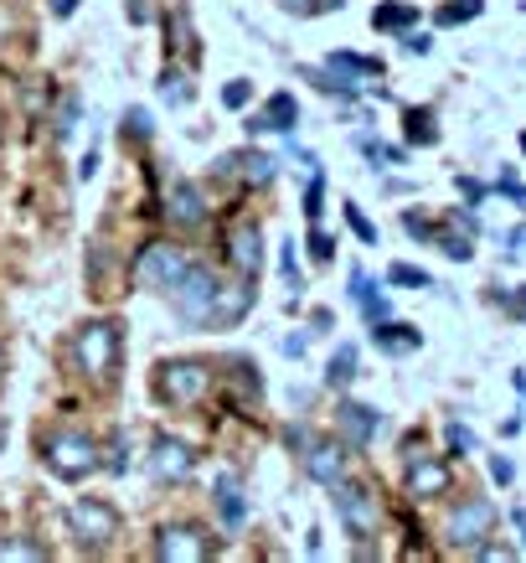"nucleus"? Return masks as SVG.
<instances>
[{
  "mask_svg": "<svg viewBox=\"0 0 526 563\" xmlns=\"http://www.w3.org/2000/svg\"><path fill=\"white\" fill-rule=\"evenodd\" d=\"M305 346H310V336H305V331H300V336H284V342H279V352H284V357H294V362H300V357H305Z\"/></svg>",
  "mask_w": 526,
  "mask_h": 563,
  "instance_id": "79ce46f5",
  "label": "nucleus"
},
{
  "mask_svg": "<svg viewBox=\"0 0 526 563\" xmlns=\"http://www.w3.org/2000/svg\"><path fill=\"white\" fill-rule=\"evenodd\" d=\"M449 486H455V476H449V465L439 455H413L407 461V496L439 501V496H449Z\"/></svg>",
  "mask_w": 526,
  "mask_h": 563,
  "instance_id": "9b49d317",
  "label": "nucleus"
},
{
  "mask_svg": "<svg viewBox=\"0 0 526 563\" xmlns=\"http://www.w3.org/2000/svg\"><path fill=\"white\" fill-rule=\"evenodd\" d=\"M526 254V228H511L506 233V258H522Z\"/></svg>",
  "mask_w": 526,
  "mask_h": 563,
  "instance_id": "c03bdc74",
  "label": "nucleus"
},
{
  "mask_svg": "<svg viewBox=\"0 0 526 563\" xmlns=\"http://www.w3.org/2000/svg\"><path fill=\"white\" fill-rule=\"evenodd\" d=\"M47 548L32 543V538H0V563H42Z\"/></svg>",
  "mask_w": 526,
  "mask_h": 563,
  "instance_id": "412c9836",
  "label": "nucleus"
},
{
  "mask_svg": "<svg viewBox=\"0 0 526 563\" xmlns=\"http://www.w3.org/2000/svg\"><path fill=\"white\" fill-rule=\"evenodd\" d=\"M361 155H367V161H382V166H403V161H407V151L382 145V140H372V135H361Z\"/></svg>",
  "mask_w": 526,
  "mask_h": 563,
  "instance_id": "c85d7f7f",
  "label": "nucleus"
},
{
  "mask_svg": "<svg viewBox=\"0 0 526 563\" xmlns=\"http://www.w3.org/2000/svg\"><path fill=\"white\" fill-rule=\"evenodd\" d=\"M522 151H526V135H522Z\"/></svg>",
  "mask_w": 526,
  "mask_h": 563,
  "instance_id": "5fc2aeb1",
  "label": "nucleus"
},
{
  "mask_svg": "<svg viewBox=\"0 0 526 563\" xmlns=\"http://www.w3.org/2000/svg\"><path fill=\"white\" fill-rule=\"evenodd\" d=\"M150 140V114H145V109H130V114H124V140Z\"/></svg>",
  "mask_w": 526,
  "mask_h": 563,
  "instance_id": "72a5a7b5",
  "label": "nucleus"
},
{
  "mask_svg": "<svg viewBox=\"0 0 526 563\" xmlns=\"http://www.w3.org/2000/svg\"><path fill=\"white\" fill-rule=\"evenodd\" d=\"M346 222L357 228V239H361V243H377V228H372L367 218H361V207H357V202H346Z\"/></svg>",
  "mask_w": 526,
  "mask_h": 563,
  "instance_id": "f704fd0d",
  "label": "nucleus"
},
{
  "mask_svg": "<svg viewBox=\"0 0 526 563\" xmlns=\"http://www.w3.org/2000/svg\"><path fill=\"white\" fill-rule=\"evenodd\" d=\"M166 218L176 222V228H202L206 222V197L197 181H170L166 191Z\"/></svg>",
  "mask_w": 526,
  "mask_h": 563,
  "instance_id": "ddd939ff",
  "label": "nucleus"
},
{
  "mask_svg": "<svg viewBox=\"0 0 526 563\" xmlns=\"http://www.w3.org/2000/svg\"><path fill=\"white\" fill-rule=\"evenodd\" d=\"M495 191H501V197H511V202H516V207H526V187H522V181H516V176H511V172H501V181H495Z\"/></svg>",
  "mask_w": 526,
  "mask_h": 563,
  "instance_id": "4c0bfd02",
  "label": "nucleus"
},
{
  "mask_svg": "<svg viewBox=\"0 0 526 563\" xmlns=\"http://www.w3.org/2000/svg\"><path fill=\"white\" fill-rule=\"evenodd\" d=\"M403 47L413 52V57H424V52L434 47V36H424V32H407V36H403Z\"/></svg>",
  "mask_w": 526,
  "mask_h": 563,
  "instance_id": "a18cd8bd",
  "label": "nucleus"
},
{
  "mask_svg": "<svg viewBox=\"0 0 526 563\" xmlns=\"http://www.w3.org/2000/svg\"><path fill=\"white\" fill-rule=\"evenodd\" d=\"M78 11V0H52V16H72Z\"/></svg>",
  "mask_w": 526,
  "mask_h": 563,
  "instance_id": "8fccbe9b",
  "label": "nucleus"
},
{
  "mask_svg": "<svg viewBox=\"0 0 526 563\" xmlns=\"http://www.w3.org/2000/svg\"><path fill=\"white\" fill-rule=\"evenodd\" d=\"M444 440H449V450H459V455H470V450H475V434L459 424V419H449V424H444Z\"/></svg>",
  "mask_w": 526,
  "mask_h": 563,
  "instance_id": "7c9ffc66",
  "label": "nucleus"
},
{
  "mask_svg": "<svg viewBox=\"0 0 526 563\" xmlns=\"http://www.w3.org/2000/svg\"><path fill=\"white\" fill-rule=\"evenodd\" d=\"M459 191H465V202H470V207H480L485 197H491V187H485V181H475V176H459Z\"/></svg>",
  "mask_w": 526,
  "mask_h": 563,
  "instance_id": "e433bc0d",
  "label": "nucleus"
},
{
  "mask_svg": "<svg viewBox=\"0 0 526 563\" xmlns=\"http://www.w3.org/2000/svg\"><path fill=\"white\" fill-rule=\"evenodd\" d=\"M212 496H217V512L227 528H243V517H248V507H243V481L233 476V471H222L217 481H212Z\"/></svg>",
  "mask_w": 526,
  "mask_h": 563,
  "instance_id": "f3484780",
  "label": "nucleus"
},
{
  "mask_svg": "<svg viewBox=\"0 0 526 563\" xmlns=\"http://www.w3.org/2000/svg\"><path fill=\"white\" fill-rule=\"evenodd\" d=\"M372 342H377V352H388V357H407V352H418V346H424V336H418L413 325L372 321Z\"/></svg>",
  "mask_w": 526,
  "mask_h": 563,
  "instance_id": "dca6fc26",
  "label": "nucleus"
},
{
  "mask_svg": "<svg viewBox=\"0 0 526 563\" xmlns=\"http://www.w3.org/2000/svg\"><path fill=\"white\" fill-rule=\"evenodd\" d=\"M434 243H439V249L455 258V264H470V258H475V239H470V233H439Z\"/></svg>",
  "mask_w": 526,
  "mask_h": 563,
  "instance_id": "bb28decb",
  "label": "nucleus"
},
{
  "mask_svg": "<svg viewBox=\"0 0 526 563\" xmlns=\"http://www.w3.org/2000/svg\"><path fill=\"white\" fill-rule=\"evenodd\" d=\"M491 481L495 486H511V481H516V465H511L506 455H491Z\"/></svg>",
  "mask_w": 526,
  "mask_h": 563,
  "instance_id": "ea45409f",
  "label": "nucleus"
},
{
  "mask_svg": "<svg viewBox=\"0 0 526 563\" xmlns=\"http://www.w3.org/2000/svg\"><path fill=\"white\" fill-rule=\"evenodd\" d=\"M227 249H233V269L238 274L254 279V274L264 269V239H258L254 222H238V228H233V239H227Z\"/></svg>",
  "mask_w": 526,
  "mask_h": 563,
  "instance_id": "2eb2a0df",
  "label": "nucleus"
},
{
  "mask_svg": "<svg viewBox=\"0 0 526 563\" xmlns=\"http://www.w3.org/2000/svg\"><path fill=\"white\" fill-rule=\"evenodd\" d=\"M336 424H340V434H346V440L361 450V444L377 440V429H382V413L367 409V404H340V409H336Z\"/></svg>",
  "mask_w": 526,
  "mask_h": 563,
  "instance_id": "4468645a",
  "label": "nucleus"
},
{
  "mask_svg": "<svg viewBox=\"0 0 526 563\" xmlns=\"http://www.w3.org/2000/svg\"><path fill=\"white\" fill-rule=\"evenodd\" d=\"M455 222H459V228H465V233H470V239H475V233H480V218H475V212H470V207H455Z\"/></svg>",
  "mask_w": 526,
  "mask_h": 563,
  "instance_id": "de8ad7c7",
  "label": "nucleus"
},
{
  "mask_svg": "<svg viewBox=\"0 0 526 563\" xmlns=\"http://www.w3.org/2000/svg\"><path fill=\"white\" fill-rule=\"evenodd\" d=\"M197 471V450L187 440H170V434H155L150 444V481L155 486H181Z\"/></svg>",
  "mask_w": 526,
  "mask_h": 563,
  "instance_id": "9d476101",
  "label": "nucleus"
},
{
  "mask_svg": "<svg viewBox=\"0 0 526 563\" xmlns=\"http://www.w3.org/2000/svg\"><path fill=\"white\" fill-rule=\"evenodd\" d=\"M331 492H336L340 528L351 532V538H372L377 522H382V512H377V496L367 492V486H357V481H336Z\"/></svg>",
  "mask_w": 526,
  "mask_h": 563,
  "instance_id": "1a4fd4ad",
  "label": "nucleus"
},
{
  "mask_svg": "<svg viewBox=\"0 0 526 563\" xmlns=\"http://www.w3.org/2000/svg\"><path fill=\"white\" fill-rule=\"evenodd\" d=\"M485 11V0H455V5H444L439 11V26H459V21H475Z\"/></svg>",
  "mask_w": 526,
  "mask_h": 563,
  "instance_id": "c756f323",
  "label": "nucleus"
},
{
  "mask_svg": "<svg viewBox=\"0 0 526 563\" xmlns=\"http://www.w3.org/2000/svg\"><path fill=\"white\" fill-rule=\"evenodd\" d=\"M248 99H254V88L243 84V78H233V84L222 88V103H227V109H243V103H248Z\"/></svg>",
  "mask_w": 526,
  "mask_h": 563,
  "instance_id": "c9c22d12",
  "label": "nucleus"
},
{
  "mask_svg": "<svg viewBox=\"0 0 526 563\" xmlns=\"http://www.w3.org/2000/svg\"><path fill=\"white\" fill-rule=\"evenodd\" d=\"M388 279H392V285H407V290H434V274L413 269V264H392Z\"/></svg>",
  "mask_w": 526,
  "mask_h": 563,
  "instance_id": "cd10ccee",
  "label": "nucleus"
},
{
  "mask_svg": "<svg viewBox=\"0 0 526 563\" xmlns=\"http://www.w3.org/2000/svg\"><path fill=\"white\" fill-rule=\"evenodd\" d=\"M5 434H11V429H5V419H0V455H5Z\"/></svg>",
  "mask_w": 526,
  "mask_h": 563,
  "instance_id": "603ef678",
  "label": "nucleus"
},
{
  "mask_svg": "<svg viewBox=\"0 0 526 563\" xmlns=\"http://www.w3.org/2000/svg\"><path fill=\"white\" fill-rule=\"evenodd\" d=\"M310 254L321 258V264H331V254H336V243H331V233H321V228H315V233H310Z\"/></svg>",
  "mask_w": 526,
  "mask_h": 563,
  "instance_id": "58836bf2",
  "label": "nucleus"
},
{
  "mask_svg": "<svg viewBox=\"0 0 526 563\" xmlns=\"http://www.w3.org/2000/svg\"><path fill=\"white\" fill-rule=\"evenodd\" d=\"M305 212L310 218H321L325 207H321V172H315V181H310V191H305Z\"/></svg>",
  "mask_w": 526,
  "mask_h": 563,
  "instance_id": "37998d69",
  "label": "nucleus"
},
{
  "mask_svg": "<svg viewBox=\"0 0 526 563\" xmlns=\"http://www.w3.org/2000/svg\"><path fill=\"white\" fill-rule=\"evenodd\" d=\"M42 465L72 486V481L99 471V440L88 429H52V434H42Z\"/></svg>",
  "mask_w": 526,
  "mask_h": 563,
  "instance_id": "f03ea898",
  "label": "nucleus"
},
{
  "mask_svg": "<svg viewBox=\"0 0 526 563\" xmlns=\"http://www.w3.org/2000/svg\"><path fill=\"white\" fill-rule=\"evenodd\" d=\"M170 306L187 325H233L243 321V310L254 306V290H248V274L227 285L212 264H191L181 274V285L170 290Z\"/></svg>",
  "mask_w": 526,
  "mask_h": 563,
  "instance_id": "f257e3e1",
  "label": "nucleus"
},
{
  "mask_svg": "<svg viewBox=\"0 0 526 563\" xmlns=\"http://www.w3.org/2000/svg\"><path fill=\"white\" fill-rule=\"evenodd\" d=\"M351 377H357V346L340 342L336 357H331V367H325V388H346Z\"/></svg>",
  "mask_w": 526,
  "mask_h": 563,
  "instance_id": "aec40b11",
  "label": "nucleus"
},
{
  "mask_svg": "<svg viewBox=\"0 0 526 563\" xmlns=\"http://www.w3.org/2000/svg\"><path fill=\"white\" fill-rule=\"evenodd\" d=\"M279 5H284V11H300V16L310 11V0H279Z\"/></svg>",
  "mask_w": 526,
  "mask_h": 563,
  "instance_id": "3c124183",
  "label": "nucleus"
},
{
  "mask_svg": "<svg viewBox=\"0 0 526 563\" xmlns=\"http://www.w3.org/2000/svg\"><path fill=\"white\" fill-rule=\"evenodd\" d=\"M403 228H407V239H424V243L439 239V228H434L428 218H418V212H403Z\"/></svg>",
  "mask_w": 526,
  "mask_h": 563,
  "instance_id": "473e14b6",
  "label": "nucleus"
},
{
  "mask_svg": "<svg viewBox=\"0 0 526 563\" xmlns=\"http://www.w3.org/2000/svg\"><path fill=\"white\" fill-rule=\"evenodd\" d=\"M155 559L160 563H206L217 559V538L197 522H166L155 532Z\"/></svg>",
  "mask_w": 526,
  "mask_h": 563,
  "instance_id": "423d86ee",
  "label": "nucleus"
},
{
  "mask_svg": "<svg viewBox=\"0 0 526 563\" xmlns=\"http://www.w3.org/2000/svg\"><path fill=\"white\" fill-rule=\"evenodd\" d=\"M160 99H166L170 109H181V103H191V84H187V73H176V68L160 73Z\"/></svg>",
  "mask_w": 526,
  "mask_h": 563,
  "instance_id": "393cba45",
  "label": "nucleus"
},
{
  "mask_svg": "<svg viewBox=\"0 0 526 563\" xmlns=\"http://www.w3.org/2000/svg\"><path fill=\"white\" fill-rule=\"evenodd\" d=\"M522 532H526V522H522Z\"/></svg>",
  "mask_w": 526,
  "mask_h": 563,
  "instance_id": "6e6d98bb",
  "label": "nucleus"
},
{
  "mask_svg": "<svg viewBox=\"0 0 526 563\" xmlns=\"http://www.w3.org/2000/svg\"><path fill=\"white\" fill-rule=\"evenodd\" d=\"M305 476L315 481V486H336V481H346V444L340 440H310Z\"/></svg>",
  "mask_w": 526,
  "mask_h": 563,
  "instance_id": "f8f14e48",
  "label": "nucleus"
},
{
  "mask_svg": "<svg viewBox=\"0 0 526 563\" xmlns=\"http://www.w3.org/2000/svg\"><path fill=\"white\" fill-rule=\"evenodd\" d=\"M491 528H495V507L485 496H470V501H459L455 512H449L444 538H449V548H480L491 538Z\"/></svg>",
  "mask_w": 526,
  "mask_h": 563,
  "instance_id": "6e6552de",
  "label": "nucleus"
},
{
  "mask_svg": "<svg viewBox=\"0 0 526 563\" xmlns=\"http://www.w3.org/2000/svg\"><path fill=\"white\" fill-rule=\"evenodd\" d=\"M351 300L361 306V316H367V321H388V310H392L388 295L377 290V285H372V279H367L361 269H351Z\"/></svg>",
  "mask_w": 526,
  "mask_h": 563,
  "instance_id": "a211bd4d",
  "label": "nucleus"
},
{
  "mask_svg": "<svg viewBox=\"0 0 526 563\" xmlns=\"http://www.w3.org/2000/svg\"><path fill=\"white\" fill-rule=\"evenodd\" d=\"M0 373H5V357H0Z\"/></svg>",
  "mask_w": 526,
  "mask_h": 563,
  "instance_id": "864d4df0",
  "label": "nucleus"
},
{
  "mask_svg": "<svg viewBox=\"0 0 526 563\" xmlns=\"http://www.w3.org/2000/svg\"><path fill=\"white\" fill-rule=\"evenodd\" d=\"M407 140H413V145H434V140H439L434 109H407Z\"/></svg>",
  "mask_w": 526,
  "mask_h": 563,
  "instance_id": "5701e85b",
  "label": "nucleus"
},
{
  "mask_svg": "<svg viewBox=\"0 0 526 563\" xmlns=\"http://www.w3.org/2000/svg\"><path fill=\"white\" fill-rule=\"evenodd\" d=\"M191 269V258H187V249H176V243H150L145 254L135 258V285L139 290H176L181 285V274Z\"/></svg>",
  "mask_w": 526,
  "mask_h": 563,
  "instance_id": "0eeeda50",
  "label": "nucleus"
},
{
  "mask_svg": "<svg viewBox=\"0 0 526 563\" xmlns=\"http://www.w3.org/2000/svg\"><path fill=\"white\" fill-rule=\"evenodd\" d=\"M413 21H418V11H413V5H377V11H372L377 32H398V26H413Z\"/></svg>",
  "mask_w": 526,
  "mask_h": 563,
  "instance_id": "4be33fe9",
  "label": "nucleus"
},
{
  "mask_svg": "<svg viewBox=\"0 0 526 563\" xmlns=\"http://www.w3.org/2000/svg\"><path fill=\"white\" fill-rule=\"evenodd\" d=\"M72 124H78V99L63 103V114H57V140H68V135H72Z\"/></svg>",
  "mask_w": 526,
  "mask_h": 563,
  "instance_id": "a19ab883",
  "label": "nucleus"
},
{
  "mask_svg": "<svg viewBox=\"0 0 526 563\" xmlns=\"http://www.w3.org/2000/svg\"><path fill=\"white\" fill-rule=\"evenodd\" d=\"M212 393V362L202 357H170L155 367V398L160 404H176V409H191Z\"/></svg>",
  "mask_w": 526,
  "mask_h": 563,
  "instance_id": "20e7f679",
  "label": "nucleus"
},
{
  "mask_svg": "<svg viewBox=\"0 0 526 563\" xmlns=\"http://www.w3.org/2000/svg\"><path fill=\"white\" fill-rule=\"evenodd\" d=\"M72 362H78L88 377L109 383L114 367H120V325L114 321H83L78 325V336H72Z\"/></svg>",
  "mask_w": 526,
  "mask_h": 563,
  "instance_id": "39448f33",
  "label": "nucleus"
},
{
  "mask_svg": "<svg viewBox=\"0 0 526 563\" xmlns=\"http://www.w3.org/2000/svg\"><path fill=\"white\" fill-rule=\"evenodd\" d=\"M294 120H300V103H294V93H273L269 109H264V130L289 135V130H294Z\"/></svg>",
  "mask_w": 526,
  "mask_h": 563,
  "instance_id": "6ab92c4d",
  "label": "nucleus"
},
{
  "mask_svg": "<svg viewBox=\"0 0 526 563\" xmlns=\"http://www.w3.org/2000/svg\"><path fill=\"white\" fill-rule=\"evenodd\" d=\"M310 440H315V434H310L305 424H294V429H289V450H300V455H305V450H310Z\"/></svg>",
  "mask_w": 526,
  "mask_h": 563,
  "instance_id": "49530a36",
  "label": "nucleus"
},
{
  "mask_svg": "<svg viewBox=\"0 0 526 563\" xmlns=\"http://www.w3.org/2000/svg\"><path fill=\"white\" fill-rule=\"evenodd\" d=\"M63 522H68V538L83 553H103V548L120 538V507L103 501V496H78L68 512H63Z\"/></svg>",
  "mask_w": 526,
  "mask_h": 563,
  "instance_id": "7ed1b4c3",
  "label": "nucleus"
},
{
  "mask_svg": "<svg viewBox=\"0 0 526 563\" xmlns=\"http://www.w3.org/2000/svg\"><path fill=\"white\" fill-rule=\"evenodd\" d=\"M506 310L516 316V321H526V285H522L516 295H506Z\"/></svg>",
  "mask_w": 526,
  "mask_h": 563,
  "instance_id": "09e8293b",
  "label": "nucleus"
},
{
  "mask_svg": "<svg viewBox=\"0 0 526 563\" xmlns=\"http://www.w3.org/2000/svg\"><path fill=\"white\" fill-rule=\"evenodd\" d=\"M130 455H135V450H130V434L114 429V434H109V461H103V471H109V476H124V471H130Z\"/></svg>",
  "mask_w": 526,
  "mask_h": 563,
  "instance_id": "b1692460",
  "label": "nucleus"
},
{
  "mask_svg": "<svg viewBox=\"0 0 526 563\" xmlns=\"http://www.w3.org/2000/svg\"><path fill=\"white\" fill-rule=\"evenodd\" d=\"M279 269H284V279H289V290H294V295L305 290V274H300V264H294V243H284V254H279Z\"/></svg>",
  "mask_w": 526,
  "mask_h": 563,
  "instance_id": "2f4dec72",
  "label": "nucleus"
},
{
  "mask_svg": "<svg viewBox=\"0 0 526 563\" xmlns=\"http://www.w3.org/2000/svg\"><path fill=\"white\" fill-rule=\"evenodd\" d=\"M238 166H243V176H248L254 187H269V181H273V166H279V161H273V155H238Z\"/></svg>",
  "mask_w": 526,
  "mask_h": 563,
  "instance_id": "a878e982",
  "label": "nucleus"
}]
</instances>
